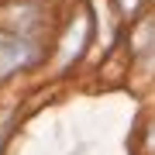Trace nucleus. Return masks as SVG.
Masks as SVG:
<instances>
[{
	"mask_svg": "<svg viewBox=\"0 0 155 155\" xmlns=\"http://www.w3.org/2000/svg\"><path fill=\"white\" fill-rule=\"evenodd\" d=\"M38 59V41L31 35L11 31L7 38H0V76H11V72L31 66Z\"/></svg>",
	"mask_w": 155,
	"mask_h": 155,
	"instance_id": "1",
	"label": "nucleus"
},
{
	"mask_svg": "<svg viewBox=\"0 0 155 155\" xmlns=\"http://www.w3.org/2000/svg\"><path fill=\"white\" fill-rule=\"evenodd\" d=\"M90 38V14H76L72 17V24H69V31H66V38H62L59 45V62L62 66H69V62H76L79 55H83V45Z\"/></svg>",
	"mask_w": 155,
	"mask_h": 155,
	"instance_id": "2",
	"label": "nucleus"
},
{
	"mask_svg": "<svg viewBox=\"0 0 155 155\" xmlns=\"http://www.w3.org/2000/svg\"><path fill=\"white\" fill-rule=\"evenodd\" d=\"M114 4L121 7L124 14H134V11H138V7H141V0H114Z\"/></svg>",
	"mask_w": 155,
	"mask_h": 155,
	"instance_id": "3",
	"label": "nucleus"
}]
</instances>
